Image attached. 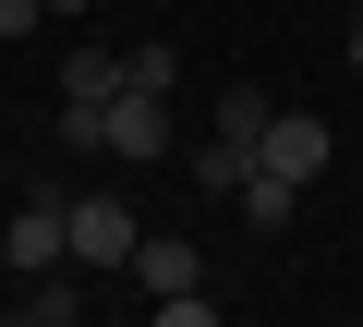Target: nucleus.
I'll return each instance as SVG.
<instances>
[{
    "label": "nucleus",
    "mask_w": 363,
    "mask_h": 327,
    "mask_svg": "<svg viewBox=\"0 0 363 327\" xmlns=\"http://www.w3.org/2000/svg\"><path fill=\"white\" fill-rule=\"evenodd\" d=\"M0 267H13V279L73 267V194H25L13 218H0Z\"/></svg>",
    "instance_id": "obj_1"
},
{
    "label": "nucleus",
    "mask_w": 363,
    "mask_h": 327,
    "mask_svg": "<svg viewBox=\"0 0 363 327\" xmlns=\"http://www.w3.org/2000/svg\"><path fill=\"white\" fill-rule=\"evenodd\" d=\"M255 170H267V182H291V194H315V182H327V121H315V109H279V121H267V145H255Z\"/></svg>",
    "instance_id": "obj_2"
},
{
    "label": "nucleus",
    "mask_w": 363,
    "mask_h": 327,
    "mask_svg": "<svg viewBox=\"0 0 363 327\" xmlns=\"http://www.w3.org/2000/svg\"><path fill=\"white\" fill-rule=\"evenodd\" d=\"M109 157H133V170L169 157V97H157V85H121V97H109Z\"/></svg>",
    "instance_id": "obj_3"
},
{
    "label": "nucleus",
    "mask_w": 363,
    "mask_h": 327,
    "mask_svg": "<svg viewBox=\"0 0 363 327\" xmlns=\"http://www.w3.org/2000/svg\"><path fill=\"white\" fill-rule=\"evenodd\" d=\"M133 206L121 194H73V267H133Z\"/></svg>",
    "instance_id": "obj_4"
},
{
    "label": "nucleus",
    "mask_w": 363,
    "mask_h": 327,
    "mask_svg": "<svg viewBox=\"0 0 363 327\" xmlns=\"http://www.w3.org/2000/svg\"><path fill=\"white\" fill-rule=\"evenodd\" d=\"M133 279H145V303H157V291H194V279H206V255L182 243V231H145V243H133Z\"/></svg>",
    "instance_id": "obj_5"
},
{
    "label": "nucleus",
    "mask_w": 363,
    "mask_h": 327,
    "mask_svg": "<svg viewBox=\"0 0 363 327\" xmlns=\"http://www.w3.org/2000/svg\"><path fill=\"white\" fill-rule=\"evenodd\" d=\"M73 315H85V291H61V267L13 291V327H73Z\"/></svg>",
    "instance_id": "obj_6"
},
{
    "label": "nucleus",
    "mask_w": 363,
    "mask_h": 327,
    "mask_svg": "<svg viewBox=\"0 0 363 327\" xmlns=\"http://www.w3.org/2000/svg\"><path fill=\"white\" fill-rule=\"evenodd\" d=\"M242 170H255V145H230V133H206V145H194V182H206L218 206L242 194Z\"/></svg>",
    "instance_id": "obj_7"
},
{
    "label": "nucleus",
    "mask_w": 363,
    "mask_h": 327,
    "mask_svg": "<svg viewBox=\"0 0 363 327\" xmlns=\"http://www.w3.org/2000/svg\"><path fill=\"white\" fill-rule=\"evenodd\" d=\"M267 121H279V97H255V85H230L206 133H230V145H267Z\"/></svg>",
    "instance_id": "obj_8"
},
{
    "label": "nucleus",
    "mask_w": 363,
    "mask_h": 327,
    "mask_svg": "<svg viewBox=\"0 0 363 327\" xmlns=\"http://www.w3.org/2000/svg\"><path fill=\"white\" fill-rule=\"evenodd\" d=\"M230 206H242V231H291V206H303V194H291V182H267V170H242V194H230Z\"/></svg>",
    "instance_id": "obj_9"
},
{
    "label": "nucleus",
    "mask_w": 363,
    "mask_h": 327,
    "mask_svg": "<svg viewBox=\"0 0 363 327\" xmlns=\"http://www.w3.org/2000/svg\"><path fill=\"white\" fill-rule=\"evenodd\" d=\"M145 315H157V327H218V291H206V279H194V291H157Z\"/></svg>",
    "instance_id": "obj_10"
},
{
    "label": "nucleus",
    "mask_w": 363,
    "mask_h": 327,
    "mask_svg": "<svg viewBox=\"0 0 363 327\" xmlns=\"http://www.w3.org/2000/svg\"><path fill=\"white\" fill-rule=\"evenodd\" d=\"M169 73H182V49H169V37H145V49H121V85H157V97H169Z\"/></svg>",
    "instance_id": "obj_11"
},
{
    "label": "nucleus",
    "mask_w": 363,
    "mask_h": 327,
    "mask_svg": "<svg viewBox=\"0 0 363 327\" xmlns=\"http://www.w3.org/2000/svg\"><path fill=\"white\" fill-rule=\"evenodd\" d=\"M351 73H363V13H351Z\"/></svg>",
    "instance_id": "obj_12"
}]
</instances>
